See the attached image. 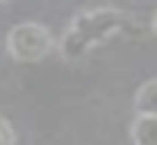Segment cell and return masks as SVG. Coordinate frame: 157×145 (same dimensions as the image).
<instances>
[{
  "label": "cell",
  "mask_w": 157,
  "mask_h": 145,
  "mask_svg": "<svg viewBox=\"0 0 157 145\" xmlns=\"http://www.w3.org/2000/svg\"><path fill=\"white\" fill-rule=\"evenodd\" d=\"M134 18L118 7L82 9L71 18L64 34L59 36V55L64 61H80L114 34L128 30Z\"/></svg>",
  "instance_id": "6da1fadb"
},
{
  "label": "cell",
  "mask_w": 157,
  "mask_h": 145,
  "mask_svg": "<svg viewBox=\"0 0 157 145\" xmlns=\"http://www.w3.org/2000/svg\"><path fill=\"white\" fill-rule=\"evenodd\" d=\"M7 52L14 61L21 63H36L46 59L55 48V36H52L50 27L36 20H25V23L14 25L7 32L5 39Z\"/></svg>",
  "instance_id": "7a4b0ae2"
},
{
  "label": "cell",
  "mask_w": 157,
  "mask_h": 145,
  "mask_svg": "<svg viewBox=\"0 0 157 145\" xmlns=\"http://www.w3.org/2000/svg\"><path fill=\"white\" fill-rule=\"evenodd\" d=\"M130 138L139 145H157V116L137 114L130 125Z\"/></svg>",
  "instance_id": "3957f363"
},
{
  "label": "cell",
  "mask_w": 157,
  "mask_h": 145,
  "mask_svg": "<svg viewBox=\"0 0 157 145\" xmlns=\"http://www.w3.org/2000/svg\"><path fill=\"white\" fill-rule=\"evenodd\" d=\"M134 111L137 114L157 116V77L144 82L134 93Z\"/></svg>",
  "instance_id": "277c9868"
},
{
  "label": "cell",
  "mask_w": 157,
  "mask_h": 145,
  "mask_svg": "<svg viewBox=\"0 0 157 145\" xmlns=\"http://www.w3.org/2000/svg\"><path fill=\"white\" fill-rule=\"evenodd\" d=\"M12 143H16V132L12 122L0 116V145H12Z\"/></svg>",
  "instance_id": "5b68a950"
},
{
  "label": "cell",
  "mask_w": 157,
  "mask_h": 145,
  "mask_svg": "<svg viewBox=\"0 0 157 145\" xmlns=\"http://www.w3.org/2000/svg\"><path fill=\"white\" fill-rule=\"evenodd\" d=\"M150 27H153V32H155V36H157V9L153 12V20H150Z\"/></svg>",
  "instance_id": "8992f818"
},
{
  "label": "cell",
  "mask_w": 157,
  "mask_h": 145,
  "mask_svg": "<svg viewBox=\"0 0 157 145\" xmlns=\"http://www.w3.org/2000/svg\"><path fill=\"white\" fill-rule=\"evenodd\" d=\"M12 2H18V0H0V5H12Z\"/></svg>",
  "instance_id": "52a82bcc"
}]
</instances>
